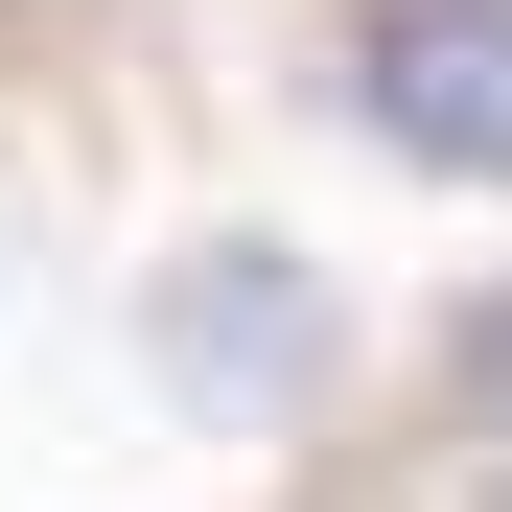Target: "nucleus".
<instances>
[{"instance_id": "f257e3e1", "label": "nucleus", "mask_w": 512, "mask_h": 512, "mask_svg": "<svg viewBox=\"0 0 512 512\" xmlns=\"http://www.w3.org/2000/svg\"><path fill=\"white\" fill-rule=\"evenodd\" d=\"M350 117L419 187H512V0H373L350 24Z\"/></svg>"}, {"instance_id": "f03ea898", "label": "nucleus", "mask_w": 512, "mask_h": 512, "mask_svg": "<svg viewBox=\"0 0 512 512\" xmlns=\"http://www.w3.org/2000/svg\"><path fill=\"white\" fill-rule=\"evenodd\" d=\"M163 373H187V396H210V373L303 396V373H326V303H303V256H280V233H210L187 280H163Z\"/></svg>"}, {"instance_id": "7ed1b4c3", "label": "nucleus", "mask_w": 512, "mask_h": 512, "mask_svg": "<svg viewBox=\"0 0 512 512\" xmlns=\"http://www.w3.org/2000/svg\"><path fill=\"white\" fill-rule=\"evenodd\" d=\"M466 396H489V419H512V303H489V326H466Z\"/></svg>"}]
</instances>
